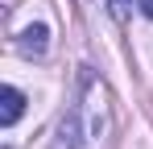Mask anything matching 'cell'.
I'll return each mask as SVG.
<instances>
[{
	"mask_svg": "<svg viewBox=\"0 0 153 149\" xmlns=\"http://www.w3.org/2000/svg\"><path fill=\"white\" fill-rule=\"evenodd\" d=\"M17 50L25 54V58H42L46 50H50V29L37 21V25H25L21 33H17Z\"/></svg>",
	"mask_w": 153,
	"mask_h": 149,
	"instance_id": "cell-2",
	"label": "cell"
},
{
	"mask_svg": "<svg viewBox=\"0 0 153 149\" xmlns=\"http://www.w3.org/2000/svg\"><path fill=\"white\" fill-rule=\"evenodd\" d=\"M108 4H112V17H116V21L128 17V0H108Z\"/></svg>",
	"mask_w": 153,
	"mask_h": 149,
	"instance_id": "cell-4",
	"label": "cell"
},
{
	"mask_svg": "<svg viewBox=\"0 0 153 149\" xmlns=\"http://www.w3.org/2000/svg\"><path fill=\"white\" fill-rule=\"evenodd\" d=\"M91 141H95L91 120H87V112H83V99H75V104L58 116V128H54L50 149H87Z\"/></svg>",
	"mask_w": 153,
	"mask_h": 149,
	"instance_id": "cell-1",
	"label": "cell"
},
{
	"mask_svg": "<svg viewBox=\"0 0 153 149\" xmlns=\"http://www.w3.org/2000/svg\"><path fill=\"white\" fill-rule=\"evenodd\" d=\"M0 104H4V112H0V124L8 128V124L21 120V112H25V91H17V87H4L0 91Z\"/></svg>",
	"mask_w": 153,
	"mask_h": 149,
	"instance_id": "cell-3",
	"label": "cell"
},
{
	"mask_svg": "<svg viewBox=\"0 0 153 149\" xmlns=\"http://www.w3.org/2000/svg\"><path fill=\"white\" fill-rule=\"evenodd\" d=\"M141 13H145V17H153V0H141Z\"/></svg>",
	"mask_w": 153,
	"mask_h": 149,
	"instance_id": "cell-5",
	"label": "cell"
}]
</instances>
